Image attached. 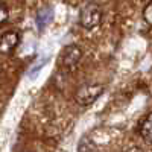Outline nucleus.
<instances>
[{
  "label": "nucleus",
  "instance_id": "nucleus-1",
  "mask_svg": "<svg viewBox=\"0 0 152 152\" xmlns=\"http://www.w3.org/2000/svg\"><path fill=\"white\" fill-rule=\"evenodd\" d=\"M105 87L102 84H87L78 88V91L75 94V100L82 107H88L94 104L96 100L104 94Z\"/></svg>",
  "mask_w": 152,
  "mask_h": 152
},
{
  "label": "nucleus",
  "instance_id": "nucleus-2",
  "mask_svg": "<svg viewBox=\"0 0 152 152\" xmlns=\"http://www.w3.org/2000/svg\"><path fill=\"white\" fill-rule=\"evenodd\" d=\"M100 21H102V9H100L97 3L91 2L82 8L81 15H79V23L84 29L91 31L99 26Z\"/></svg>",
  "mask_w": 152,
  "mask_h": 152
},
{
  "label": "nucleus",
  "instance_id": "nucleus-3",
  "mask_svg": "<svg viewBox=\"0 0 152 152\" xmlns=\"http://www.w3.org/2000/svg\"><path fill=\"white\" fill-rule=\"evenodd\" d=\"M82 58V50L79 46L76 44H70L67 46L61 53V66L64 69H73L78 66V62Z\"/></svg>",
  "mask_w": 152,
  "mask_h": 152
},
{
  "label": "nucleus",
  "instance_id": "nucleus-4",
  "mask_svg": "<svg viewBox=\"0 0 152 152\" xmlns=\"http://www.w3.org/2000/svg\"><path fill=\"white\" fill-rule=\"evenodd\" d=\"M20 43V35L15 31H8L0 37V53L9 55Z\"/></svg>",
  "mask_w": 152,
  "mask_h": 152
},
{
  "label": "nucleus",
  "instance_id": "nucleus-5",
  "mask_svg": "<svg viewBox=\"0 0 152 152\" xmlns=\"http://www.w3.org/2000/svg\"><path fill=\"white\" fill-rule=\"evenodd\" d=\"M138 132L143 137V140L152 145V113H149L148 116L140 122L138 125Z\"/></svg>",
  "mask_w": 152,
  "mask_h": 152
},
{
  "label": "nucleus",
  "instance_id": "nucleus-6",
  "mask_svg": "<svg viewBox=\"0 0 152 152\" xmlns=\"http://www.w3.org/2000/svg\"><path fill=\"white\" fill-rule=\"evenodd\" d=\"M78 152H94V143L90 137H84L79 142Z\"/></svg>",
  "mask_w": 152,
  "mask_h": 152
},
{
  "label": "nucleus",
  "instance_id": "nucleus-7",
  "mask_svg": "<svg viewBox=\"0 0 152 152\" xmlns=\"http://www.w3.org/2000/svg\"><path fill=\"white\" fill-rule=\"evenodd\" d=\"M143 20L148 24H152V2L146 5V8L143 9Z\"/></svg>",
  "mask_w": 152,
  "mask_h": 152
},
{
  "label": "nucleus",
  "instance_id": "nucleus-8",
  "mask_svg": "<svg viewBox=\"0 0 152 152\" xmlns=\"http://www.w3.org/2000/svg\"><path fill=\"white\" fill-rule=\"evenodd\" d=\"M8 20V8L5 6V3L0 2V24L5 23Z\"/></svg>",
  "mask_w": 152,
  "mask_h": 152
},
{
  "label": "nucleus",
  "instance_id": "nucleus-9",
  "mask_svg": "<svg viewBox=\"0 0 152 152\" xmlns=\"http://www.w3.org/2000/svg\"><path fill=\"white\" fill-rule=\"evenodd\" d=\"M125 152H142V151L138 149V148H131V149H126Z\"/></svg>",
  "mask_w": 152,
  "mask_h": 152
}]
</instances>
